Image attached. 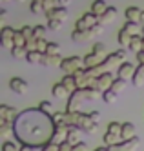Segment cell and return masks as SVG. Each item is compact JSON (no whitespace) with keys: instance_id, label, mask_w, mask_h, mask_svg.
Masks as SVG:
<instances>
[{"instance_id":"obj_56","label":"cell","mask_w":144,"mask_h":151,"mask_svg":"<svg viewBox=\"0 0 144 151\" xmlns=\"http://www.w3.org/2000/svg\"><path fill=\"white\" fill-rule=\"evenodd\" d=\"M6 15H7V13H6V9H2V11H0V17H2V20L6 18Z\"/></svg>"},{"instance_id":"obj_60","label":"cell","mask_w":144,"mask_h":151,"mask_svg":"<svg viewBox=\"0 0 144 151\" xmlns=\"http://www.w3.org/2000/svg\"><path fill=\"white\" fill-rule=\"evenodd\" d=\"M142 35H144V26H142Z\"/></svg>"},{"instance_id":"obj_50","label":"cell","mask_w":144,"mask_h":151,"mask_svg":"<svg viewBox=\"0 0 144 151\" xmlns=\"http://www.w3.org/2000/svg\"><path fill=\"white\" fill-rule=\"evenodd\" d=\"M91 51H95V53H104L106 51V46L102 44V42H97V44L93 46V49Z\"/></svg>"},{"instance_id":"obj_25","label":"cell","mask_w":144,"mask_h":151,"mask_svg":"<svg viewBox=\"0 0 144 151\" xmlns=\"http://www.w3.org/2000/svg\"><path fill=\"white\" fill-rule=\"evenodd\" d=\"M60 82L66 86V88H68V91H69V93H73L77 88H79V84H77V78L73 77V75H64V78H62Z\"/></svg>"},{"instance_id":"obj_10","label":"cell","mask_w":144,"mask_h":151,"mask_svg":"<svg viewBox=\"0 0 144 151\" xmlns=\"http://www.w3.org/2000/svg\"><path fill=\"white\" fill-rule=\"evenodd\" d=\"M135 66L131 62H122V64H119V68H117V77L120 78H124V80H131L133 78V75H135Z\"/></svg>"},{"instance_id":"obj_38","label":"cell","mask_w":144,"mask_h":151,"mask_svg":"<svg viewBox=\"0 0 144 151\" xmlns=\"http://www.w3.org/2000/svg\"><path fill=\"white\" fill-rule=\"evenodd\" d=\"M44 0H31V13H35V15H38V13H42L44 11Z\"/></svg>"},{"instance_id":"obj_55","label":"cell","mask_w":144,"mask_h":151,"mask_svg":"<svg viewBox=\"0 0 144 151\" xmlns=\"http://www.w3.org/2000/svg\"><path fill=\"white\" fill-rule=\"evenodd\" d=\"M95 151H109V147H108V146H104V147H97Z\"/></svg>"},{"instance_id":"obj_18","label":"cell","mask_w":144,"mask_h":151,"mask_svg":"<svg viewBox=\"0 0 144 151\" xmlns=\"http://www.w3.org/2000/svg\"><path fill=\"white\" fill-rule=\"evenodd\" d=\"M126 20H131V22H140V15H142V9H139L137 6H128L126 7Z\"/></svg>"},{"instance_id":"obj_3","label":"cell","mask_w":144,"mask_h":151,"mask_svg":"<svg viewBox=\"0 0 144 151\" xmlns=\"http://www.w3.org/2000/svg\"><path fill=\"white\" fill-rule=\"evenodd\" d=\"M102 31H104V24H95L93 27L90 29H86V31H80V29H73L71 31V40H77V42H80V40H86V38H93V37H98V35H102Z\"/></svg>"},{"instance_id":"obj_15","label":"cell","mask_w":144,"mask_h":151,"mask_svg":"<svg viewBox=\"0 0 144 151\" xmlns=\"http://www.w3.org/2000/svg\"><path fill=\"white\" fill-rule=\"evenodd\" d=\"M104 58H106L104 53H95V51H91V53H88V55L84 57V64H86V68H91V66H97V64H102Z\"/></svg>"},{"instance_id":"obj_31","label":"cell","mask_w":144,"mask_h":151,"mask_svg":"<svg viewBox=\"0 0 144 151\" xmlns=\"http://www.w3.org/2000/svg\"><path fill=\"white\" fill-rule=\"evenodd\" d=\"M9 51H11V57H13V58H26V57H27V47L13 46Z\"/></svg>"},{"instance_id":"obj_45","label":"cell","mask_w":144,"mask_h":151,"mask_svg":"<svg viewBox=\"0 0 144 151\" xmlns=\"http://www.w3.org/2000/svg\"><path fill=\"white\" fill-rule=\"evenodd\" d=\"M38 107H40V109H44L46 113H51V111H53V104H51L49 100H42Z\"/></svg>"},{"instance_id":"obj_4","label":"cell","mask_w":144,"mask_h":151,"mask_svg":"<svg viewBox=\"0 0 144 151\" xmlns=\"http://www.w3.org/2000/svg\"><path fill=\"white\" fill-rule=\"evenodd\" d=\"M80 68H86L82 57H68V58H64L62 64H60V69L66 75H73L77 69H80Z\"/></svg>"},{"instance_id":"obj_47","label":"cell","mask_w":144,"mask_h":151,"mask_svg":"<svg viewBox=\"0 0 144 151\" xmlns=\"http://www.w3.org/2000/svg\"><path fill=\"white\" fill-rule=\"evenodd\" d=\"M71 151H88V146L82 142V140H79L77 144H73V146H71Z\"/></svg>"},{"instance_id":"obj_5","label":"cell","mask_w":144,"mask_h":151,"mask_svg":"<svg viewBox=\"0 0 144 151\" xmlns=\"http://www.w3.org/2000/svg\"><path fill=\"white\" fill-rule=\"evenodd\" d=\"M115 80V77L109 71H104L98 78H90V84L88 86H91V88H97V89H101V91H106L111 88V82Z\"/></svg>"},{"instance_id":"obj_32","label":"cell","mask_w":144,"mask_h":151,"mask_svg":"<svg viewBox=\"0 0 144 151\" xmlns=\"http://www.w3.org/2000/svg\"><path fill=\"white\" fill-rule=\"evenodd\" d=\"M106 2H104V0H95V2L91 4V11L95 13V15H98V17H101L104 11H106Z\"/></svg>"},{"instance_id":"obj_27","label":"cell","mask_w":144,"mask_h":151,"mask_svg":"<svg viewBox=\"0 0 144 151\" xmlns=\"http://www.w3.org/2000/svg\"><path fill=\"white\" fill-rule=\"evenodd\" d=\"M135 137V124L133 122H124L122 124V140H128Z\"/></svg>"},{"instance_id":"obj_11","label":"cell","mask_w":144,"mask_h":151,"mask_svg":"<svg viewBox=\"0 0 144 151\" xmlns=\"http://www.w3.org/2000/svg\"><path fill=\"white\" fill-rule=\"evenodd\" d=\"M46 18H55V20H60V22H66L68 20V9L66 6H57L55 9H49V11H44Z\"/></svg>"},{"instance_id":"obj_7","label":"cell","mask_w":144,"mask_h":151,"mask_svg":"<svg viewBox=\"0 0 144 151\" xmlns=\"http://www.w3.org/2000/svg\"><path fill=\"white\" fill-rule=\"evenodd\" d=\"M101 20H98V15H95L93 11L90 13H84L79 20H77V24H75V29H80V31H86V29H90L93 27L95 24H98Z\"/></svg>"},{"instance_id":"obj_52","label":"cell","mask_w":144,"mask_h":151,"mask_svg":"<svg viewBox=\"0 0 144 151\" xmlns=\"http://www.w3.org/2000/svg\"><path fill=\"white\" fill-rule=\"evenodd\" d=\"M137 60H139V64H144V49L137 53Z\"/></svg>"},{"instance_id":"obj_6","label":"cell","mask_w":144,"mask_h":151,"mask_svg":"<svg viewBox=\"0 0 144 151\" xmlns=\"http://www.w3.org/2000/svg\"><path fill=\"white\" fill-rule=\"evenodd\" d=\"M86 100V93L84 88H77L73 93H69L68 96V104H66V111H79V106L80 102Z\"/></svg>"},{"instance_id":"obj_42","label":"cell","mask_w":144,"mask_h":151,"mask_svg":"<svg viewBox=\"0 0 144 151\" xmlns=\"http://www.w3.org/2000/svg\"><path fill=\"white\" fill-rule=\"evenodd\" d=\"M44 11H49V9H55L59 6V0H44Z\"/></svg>"},{"instance_id":"obj_23","label":"cell","mask_w":144,"mask_h":151,"mask_svg":"<svg viewBox=\"0 0 144 151\" xmlns=\"http://www.w3.org/2000/svg\"><path fill=\"white\" fill-rule=\"evenodd\" d=\"M142 38H144V37H140V35H133V37H131V40H130L128 49H130L131 53H139V51H142Z\"/></svg>"},{"instance_id":"obj_43","label":"cell","mask_w":144,"mask_h":151,"mask_svg":"<svg viewBox=\"0 0 144 151\" xmlns=\"http://www.w3.org/2000/svg\"><path fill=\"white\" fill-rule=\"evenodd\" d=\"M46 47H48V42L44 40V37H38L37 38V49L42 51V53H46Z\"/></svg>"},{"instance_id":"obj_33","label":"cell","mask_w":144,"mask_h":151,"mask_svg":"<svg viewBox=\"0 0 144 151\" xmlns=\"http://www.w3.org/2000/svg\"><path fill=\"white\" fill-rule=\"evenodd\" d=\"M126 84H128V80L117 77V78L111 82V89H113L115 93H120V91H124V89H126Z\"/></svg>"},{"instance_id":"obj_37","label":"cell","mask_w":144,"mask_h":151,"mask_svg":"<svg viewBox=\"0 0 144 151\" xmlns=\"http://www.w3.org/2000/svg\"><path fill=\"white\" fill-rule=\"evenodd\" d=\"M108 131L122 137V124H119V122H109V124H108Z\"/></svg>"},{"instance_id":"obj_20","label":"cell","mask_w":144,"mask_h":151,"mask_svg":"<svg viewBox=\"0 0 144 151\" xmlns=\"http://www.w3.org/2000/svg\"><path fill=\"white\" fill-rule=\"evenodd\" d=\"M0 118L2 120H15L17 118V109L11 106H0Z\"/></svg>"},{"instance_id":"obj_41","label":"cell","mask_w":144,"mask_h":151,"mask_svg":"<svg viewBox=\"0 0 144 151\" xmlns=\"http://www.w3.org/2000/svg\"><path fill=\"white\" fill-rule=\"evenodd\" d=\"M2 151H20V147L15 142H11V140H6L2 144Z\"/></svg>"},{"instance_id":"obj_39","label":"cell","mask_w":144,"mask_h":151,"mask_svg":"<svg viewBox=\"0 0 144 151\" xmlns=\"http://www.w3.org/2000/svg\"><path fill=\"white\" fill-rule=\"evenodd\" d=\"M46 53H49V55H60V46L57 44V42H48Z\"/></svg>"},{"instance_id":"obj_1","label":"cell","mask_w":144,"mask_h":151,"mask_svg":"<svg viewBox=\"0 0 144 151\" xmlns=\"http://www.w3.org/2000/svg\"><path fill=\"white\" fill-rule=\"evenodd\" d=\"M15 137L20 144L31 147H42L44 144L51 142L55 131V122L51 113H46L40 107H27L17 115L13 120Z\"/></svg>"},{"instance_id":"obj_49","label":"cell","mask_w":144,"mask_h":151,"mask_svg":"<svg viewBox=\"0 0 144 151\" xmlns=\"http://www.w3.org/2000/svg\"><path fill=\"white\" fill-rule=\"evenodd\" d=\"M20 31H22V35H24L26 38H31L33 37V27H29V26H22Z\"/></svg>"},{"instance_id":"obj_2","label":"cell","mask_w":144,"mask_h":151,"mask_svg":"<svg viewBox=\"0 0 144 151\" xmlns=\"http://www.w3.org/2000/svg\"><path fill=\"white\" fill-rule=\"evenodd\" d=\"M66 120H68V126H77L80 127L84 133H97L98 131V122H95L90 116V113H82V111H66Z\"/></svg>"},{"instance_id":"obj_21","label":"cell","mask_w":144,"mask_h":151,"mask_svg":"<svg viewBox=\"0 0 144 151\" xmlns=\"http://www.w3.org/2000/svg\"><path fill=\"white\" fill-rule=\"evenodd\" d=\"M51 93H53V96H57V99H68V96H69L68 88H66L62 82H57V84H55L53 89H51Z\"/></svg>"},{"instance_id":"obj_13","label":"cell","mask_w":144,"mask_h":151,"mask_svg":"<svg viewBox=\"0 0 144 151\" xmlns=\"http://www.w3.org/2000/svg\"><path fill=\"white\" fill-rule=\"evenodd\" d=\"M68 131H69V126H68V124L55 126V131H53V137H51V142H55V144H62L64 140H68Z\"/></svg>"},{"instance_id":"obj_8","label":"cell","mask_w":144,"mask_h":151,"mask_svg":"<svg viewBox=\"0 0 144 151\" xmlns=\"http://www.w3.org/2000/svg\"><path fill=\"white\" fill-rule=\"evenodd\" d=\"M139 146H140V138L135 135L128 140H122V142L117 144V146H109V151H135Z\"/></svg>"},{"instance_id":"obj_58","label":"cell","mask_w":144,"mask_h":151,"mask_svg":"<svg viewBox=\"0 0 144 151\" xmlns=\"http://www.w3.org/2000/svg\"><path fill=\"white\" fill-rule=\"evenodd\" d=\"M142 37H144V35H142ZM142 49H144V38H142Z\"/></svg>"},{"instance_id":"obj_9","label":"cell","mask_w":144,"mask_h":151,"mask_svg":"<svg viewBox=\"0 0 144 151\" xmlns=\"http://www.w3.org/2000/svg\"><path fill=\"white\" fill-rule=\"evenodd\" d=\"M126 55H128L126 49H117L113 53H109V55H106V58H104V66L106 68H115L117 64H122L124 62Z\"/></svg>"},{"instance_id":"obj_24","label":"cell","mask_w":144,"mask_h":151,"mask_svg":"<svg viewBox=\"0 0 144 151\" xmlns=\"http://www.w3.org/2000/svg\"><path fill=\"white\" fill-rule=\"evenodd\" d=\"M122 142V137L120 135H115V133H109V131H106V135H104V146H117V144H120Z\"/></svg>"},{"instance_id":"obj_22","label":"cell","mask_w":144,"mask_h":151,"mask_svg":"<svg viewBox=\"0 0 144 151\" xmlns=\"http://www.w3.org/2000/svg\"><path fill=\"white\" fill-rule=\"evenodd\" d=\"M42 58H44V53L38 51V49H29L27 57H26V60L29 64H42Z\"/></svg>"},{"instance_id":"obj_57","label":"cell","mask_w":144,"mask_h":151,"mask_svg":"<svg viewBox=\"0 0 144 151\" xmlns=\"http://www.w3.org/2000/svg\"><path fill=\"white\" fill-rule=\"evenodd\" d=\"M140 24L144 26V11H142V15H140Z\"/></svg>"},{"instance_id":"obj_51","label":"cell","mask_w":144,"mask_h":151,"mask_svg":"<svg viewBox=\"0 0 144 151\" xmlns=\"http://www.w3.org/2000/svg\"><path fill=\"white\" fill-rule=\"evenodd\" d=\"M90 116L93 118L95 122H98V120H101V111H90Z\"/></svg>"},{"instance_id":"obj_46","label":"cell","mask_w":144,"mask_h":151,"mask_svg":"<svg viewBox=\"0 0 144 151\" xmlns=\"http://www.w3.org/2000/svg\"><path fill=\"white\" fill-rule=\"evenodd\" d=\"M37 38H38V37H35V35H33L31 38H27V42H26L27 51H29V49H37Z\"/></svg>"},{"instance_id":"obj_12","label":"cell","mask_w":144,"mask_h":151,"mask_svg":"<svg viewBox=\"0 0 144 151\" xmlns=\"http://www.w3.org/2000/svg\"><path fill=\"white\" fill-rule=\"evenodd\" d=\"M9 88H11V91H15L17 95H26L27 89H29V86H27V82H26L24 78L13 77V78L9 80Z\"/></svg>"},{"instance_id":"obj_35","label":"cell","mask_w":144,"mask_h":151,"mask_svg":"<svg viewBox=\"0 0 144 151\" xmlns=\"http://www.w3.org/2000/svg\"><path fill=\"white\" fill-rule=\"evenodd\" d=\"M26 42H27V38L22 35V31H20V29H15L13 44H15V46H20V47H26Z\"/></svg>"},{"instance_id":"obj_26","label":"cell","mask_w":144,"mask_h":151,"mask_svg":"<svg viewBox=\"0 0 144 151\" xmlns=\"http://www.w3.org/2000/svg\"><path fill=\"white\" fill-rule=\"evenodd\" d=\"M80 131H82L80 127L69 126V131H68V142H71V144H77V142H79V140H80Z\"/></svg>"},{"instance_id":"obj_14","label":"cell","mask_w":144,"mask_h":151,"mask_svg":"<svg viewBox=\"0 0 144 151\" xmlns=\"http://www.w3.org/2000/svg\"><path fill=\"white\" fill-rule=\"evenodd\" d=\"M13 37H15V29H11L9 26H4L2 31H0V40H2V46L11 49L15 44H13Z\"/></svg>"},{"instance_id":"obj_36","label":"cell","mask_w":144,"mask_h":151,"mask_svg":"<svg viewBox=\"0 0 144 151\" xmlns=\"http://www.w3.org/2000/svg\"><path fill=\"white\" fill-rule=\"evenodd\" d=\"M117 95H119V93H115L111 88H109V89H106V91L102 93V100H104L106 104H113V102H117Z\"/></svg>"},{"instance_id":"obj_53","label":"cell","mask_w":144,"mask_h":151,"mask_svg":"<svg viewBox=\"0 0 144 151\" xmlns=\"http://www.w3.org/2000/svg\"><path fill=\"white\" fill-rule=\"evenodd\" d=\"M35 147H31V146H26V144H22L20 146V151H33Z\"/></svg>"},{"instance_id":"obj_29","label":"cell","mask_w":144,"mask_h":151,"mask_svg":"<svg viewBox=\"0 0 144 151\" xmlns=\"http://www.w3.org/2000/svg\"><path fill=\"white\" fill-rule=\"evenodd\" d=\"M140 22H131V20H126V24L122 26L130 35H139V31H140Z\"/></svg>"},{"instance_id":"obj_34","label":"cell","mask_w":144,"mask_h":151,"mask_svg":"<svg viewBox=\"0 0 144 151\" xmlns=\"http://www.w3.org/2000/svg\"><path fill=\"white\" fill-rule=\"evenodd\" d=\"M51 116H53V122H55V126L68 124V120H66V111H53V113H51Z\"/></svg>"},{"instance_id":"obj_19","label":"cell","mask_w":144,"mask_h":151,"mask_svg":"<svg viewBox=\"0 0 144 151\" xmlns=\"http://www.w3.org/2000/svg\"><path fill=\"white\" fill-rule=\"evenodd\" d=\"M11 135H15L13 120H2V126H0V137H2V138H9Z\"/></svg>"},{"instance_id":"obj_28","label":"cell","mask_w":144,"mask_h":151,"mask_svg":"<svg viewBox=\"0 0 144 151\" xmlns=\"http://www.w3.org/2000/svg\"><path fill=\"white\" fill-rule=\"evenodd\" d=\"M131 82H133L135 86H142L144 84V64H139V68L135 69V75H133V78H131Z\"/></svg>"},{"instance_id":"obj_16","label":"cell","mask_w":144,"mask_h":151,"mask_svg":"<svg viewBox=\"0 0 144 151\" xmlns=\"http://www.w3.org/2000/svg\"><path fill=\"white\" fill-rule=\"evenodd\" d=\"M62 60H64V58H62L60 55H49V53H44L42 66H46V68H60Z\"/></svg>"},{"instance_id":"obj_30","label":"cell","mask_w":144,"mask_h":151,"mask_svg":"<svg viewBox=\"0 0 144 151\" xmlns=\"http://www.w3.org/2000/svg\"><path fill=\"white\" fill-rule=\"evenodd\" d=\"M131 37H133V35H130L128 31L122 27V29L119 31V37H117V38H119V44L122 46V47H128V46H130V40H131Z\"/></svg>"},{"instance_id":"obj_44","label":"cell","mask_w":144,"mask_h":151,"mask_svg":"<svg viewBox=\"0 0 144 151\" xmlns=\"http://www.w3.org/2000/svg\"><path fill=\"white\" fill-rule=\"evenodd\" d=\"M40 151H59V144H55V142H48V144H44L40 147Z\"/></svg>"},{"instance_id":"obj_59","label":"cell","mask_w":144,"mask_h":151,"mask_svg":"<svg viewBox=\"0 0 144 151\" xmlns=\"http://www.w3.org/2000/svg\"><path fill=\"white\" fill-rule=\"evenodd\" d=\"M2 2H11V0H2Z\"/></svg>"},{"instance_id":"obj_17","label":"cell","mask_w":144,"mask_h":151,"mask_svg":"<svg viewBox=\"0 0 144 151\" xmlns=\"http://www.w3.org/2000/svg\"><path fill=\"white\" fill-rule=\"evenodd\" d=\"M115 18H117V7H113V6H108L106 11H104L101 17H98L101 24H104V26H106V24H111Z\"/></svg>"},{"instance_id":"obj_54","label":"cell","mask_w":144,"mask_h":151,"mask_svg":"<svg viewBox=\"0 0 144 151\" xmlns=\"http://www.w3.org/2000/svg\"><path fill=\"white\" fill-rule=\"evenodd\" d=\"M69 2H71V0H59V6H66V7H68Z\"/></svg>"},{"instance_id":"obj_48","label":"cell","mask_w":144,"mask_h":151,"mask_svg":"<svg viewBox=\"0 0 144 151\" xmlns=\"http://www.w3.org/2000/svg\"><path fill=\"white\" fill-rule=\"evenodd\" d=\"M44 33H46V26H35L33 27V35L35 37H44Z\"/></svg>"},{"instance_id":"obj_40","label":"cell","mask_w":144,"mask_h":151,"mask_svg":"<svg viewBox=\"0 0 144 151\" xmlns=\"http://www.w3.org/2000/svg\"><path fill=\"white\" fill-rule=\"evenodd\" d=\"M62 26H64V22H60V20H55V18H49V20H48V27H49L51 31L62 29Z\"/></svg>"}]
</instances>
